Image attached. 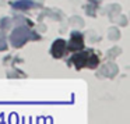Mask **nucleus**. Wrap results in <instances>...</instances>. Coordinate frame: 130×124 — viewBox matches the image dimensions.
Wrapping results in <instances>:
<instances>
[{
    "mask_svg": "<svg viewBox=\"0 0 130 124\" xmlns=\"http://www.w3.org/2000/svg\"><path fill=\"white\" fill-rule=\"evenodd\" d=\"M70 63H73V64L80 70V68L85 67V66H87V67H91V68L96 67L98 63H99V60L92 52L88 50V52H78V53H76L73 57H71Z\"/></svg>",
    "mask_w": 130,
    "mask_h": 124,
    "instance_id": "obj_1",
    "label": "nucleus"
},
{
    "mask_svg": "<svg viewBox=\"0 0 130 124\" xmlns=\"http://www.w3.org/2000/svg\"><path fill=\"white\" fill-rule=\"evenodd\" d=\"M66 52V42L62 39H57L56 42L52 45V54H53V57H56V59H60V57L64 54Z\"/></svg>",
    "mask_w": 130,
    "mask_h": 124,
    "instance_id": "obj_2",
    "label": "nucleus"
},
{
    "mask_svg": "<svg viewBox=\"0 0 130 124\" xmlns=\"http://www.w3.org/2000/svg\"><path fill=\"white\" fill-rule=\"evenodd\" d=\"M84 48V42H83V36L80 34H74L71 36L70 45H69V50L71 52H78L80 49Z\"/></svg>",
    "mask_w": 130,
    "mask_h": 124,
    "instance_id": "obj_3",
    "label": "nucleus"
},
{
    "mask_svg": "<svg viewBox=\"0 0 130 124\" xmlns=\"http://www.w3.org/2000/svg\"><path fill=\"white\" fill-rule=\"evenodd\" d=\"M14 6L17 7V9H29V7L32 6V2H29V0H20V2H17Z\"/></svg>",
    "mask_w": 130,
    "mask_h": 124,
    "instance_id": "obj_4",
    "label": "nucleus"
}]
</instances>
